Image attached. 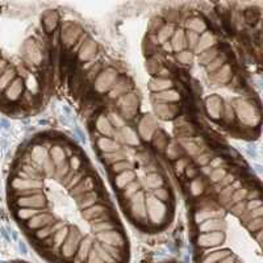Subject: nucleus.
<instances>
[{
    "label": "nucleus",
    "instance_id": "1",
    "mask_svg": "<svg viewBox=\"0 0 263 263\" xmlns=\"http://www.w3.org/2000/svg\"><path fill=\"white\" fill-rule=\"evenodd\" d=\"M147 215V227L161 229L168 221V204L157 200L154 196H146L145 200Z\"/></svg>",
    "mask_w": 263,
    "mask_h": 263
},
{
    "label": "nucleus",
    "instance_id": "2",
    "mask_svg": "<svg viewBox=\"0 0 263 263\" xmlns=\"http://www.w3.org/2000/svg\"><path fill=\"white\" fill-rule=\"evenodd\" d=\"M146 194L145 191L139 190L138 192L129 199L125 205V212H128L129 219L138 227L147 228V215H146Z\"/></svg>",
    "mask_w": 263,
    "mask_h": 263
},
{
    "label": "nucleus",
    "instance_id": "3",
    "mask_svg": "<svg viewBox=\"0 0 263 263\" xmlns=\"http://www.w3.org/2000/svg\"><path fill=\"white\" fill-rule=\"evenodd\" d=\"M233 111L241 120L248 127H253L256 123H260V112L254 108V107L248 102V100H242V99H236L233 100Z\"/></svg>",
    "mask_w": 263,
    "mask_h": 263
},
{
    "label": "nucleus",
    "instance_id": "4",
    "mask_svg": "<svg viewBox=\"0 0 263 263\" xmlns=\"http://www.w3.org/2000/svg\"><path fill=\"white\" fill-rule=\"evenodd\" d=\"M120 77L119 75V71L114 67H107V69H103L100 71L96 79L94 81V88L98 94H108L110 90L112 88V86L115 84V82L117 81V78Z\"/></svg>",
    "mask_w": 263,
    "mask_h": 263
},
{
    "label": "nucleus",
    "instance_id": "5",
    "mask_svg": "<svg viewBox=\"0 0 263 263\" xmlns=\"http://www.w3.org/2000/svg\"><path fill=\"white\" fill-rule=\"evenodd\" d=\"M138 98L135 94L128 92L121 98L117 99V108H119V115H120L124 120L127 119H132L133 116H135L137 111H138Z\"/></svg>",
    "mask_w": 263,
    "mask_h": 263
},
{
    "label": "nucleus",
    "instance_id": "6",
    "mask_svg": "<svg viewBox=\"0 0 263 263\" xmlns=\"http://www.w3.org/2000/svg\"><path fill=\"white\" fill-rule=\"evenodd\" d=\"M83 36L81 26L74 24V22H66L65 25H62V29L59 32V37H61V42L67 48H71L77 44L79 38Z\"/></svg>",
    "mask_w": 263,
    "mask_h": 263
},
{
    "label": "nucleus",
    "instance_id": "7",
    "mask_svg": "<svg viewBox=\"0 0 263 263\" xmlns=\"http://www.w3.org/2000/svg\"><path fill=\"white\" fill-rule=\"evenodd\" d=\"M137 129H138L137 134H138L139 138H142L143 141H150L158 128L154 117L150 116V115H145V116L138 121V128Z\"/></svg>",
    "mask_w": 263,
    "mask_h": 263
},
{
    "label": "nucleus",
    "instance_id": "8",
    "mask_svg": "<svg viewBox=\"0 0 263 263\" xmlns=\"http://www.w3.org/2000/svg\"><path fill=\"white\" fill-rule=\"evenodd\" d=\"M205 111L208 116L212 119V120H219L220 117H223L224 114V103L221 100V98L217 95H211L205 99Z\"/></svg>",
    "mask_w": 263,
    "mask_h": 263
},
{
    "label": "nucleus",
    "instance_id": "9",
    "mask_svg": "<svg viewBox=\"0 0 263 263\" xmlns=\"http://www.w3.org/2000/svg\"><path fill=\"white\" fill-rule=\"evenodd\" d=\"M96 184H98V179L94 175H86L81 182L78 183L77 186H74L73 188H70V194L71 196L78 197L81 195L91 192V191L96 190Z\"/></svg>",
    "mask_w": 263,
    "mask_h": 263
},
{
    "label": "nucleus",
    "instance_id": "10",
    "mask_svg": "<svg viewBox=\"0 0 263 263\" xmlns=\"http://www.w3.org/2000/svg\"><path fill=\"white\" fill-rule=\"evenodd\" d=\"M131 87L132 84L128 77H124V75L119 77L114 86H112V88L110 90V92H108V98L112 99V100H117V99L121 98L125 94H128Z\"/></svg>",
    "mask_w": 263,
    "mask_h": 263
},
{
    "label": "nucleus",
    "instance_id": "11",
    "mask_svg": "<svg viewBox=\"0 0 263 263\" xmlns=\"http://www.w3.org/2000/svg\"><path fill=\"white\" fill-rule=\"evenodd\" d=\"M213 46H217V37L211 30H205L204 33H201L200 36H199V41H197L194 54L199 55L204 50H208V49L213 48Z\"/></svg>",
    "mask_w": 263,
    "mask_h": 263
},
{
    "label": "nucleus",
    "instance_id": "12",
    "mask_svg": "<svg viewBox=\"0 0 263 263\" xmlns=\"http://www.w3.org/2000/svg\"><path fill=\"white\" fill-rule=\"evenodd\" d=\"M98 54V44L91 38H86L83 44H82L81 49L78 51V58L81 59L82 62L84 61H91Z\"/></svg>",
    "mask_w": 263,
    "mask_h": 263
},
{
    "label": "nucleus",
    "instance_id": "13",
    "mask_svg": "<svg viewBox=\"0 0 263 263\" xmlns=\"http://www.w3.org/2000/svg\"><path fill=\"white\" fill-rule=\"evenodd\" d=\"M137 179V175H135L134 170H127V171H123L117 175H114V179H112V184H114L115 190L117 191H123L125 187L131 184L132 182H134Z\"/></svg>",
    "mask_w": 263,
    "mask_h": 263
},
{
    "label": "nucleus",
    "instance_id": "14",
    "mask_svg": "<svg viewBox=\"0 0 263 263\" xmlns=\"http://www.w3.org/2000/svg\"><path fill=\"white\" fill-rule=\"evenodd\" d=\"M95 128L96 131L103 135V137H115L116 134V129L114 128V125L111 124L110 119L108 116H104V115H99L95 120Z\"/></svg>",
    "mask_w": 263,
    "mask_h": 263
},
{
    "label": "nucleus",
    "instance_id": "15",
    "mask_svg": "<svg viewBox=\"0 0 263 263\" xmlns=\"http://www.w3.org/2000/svg\"><path fill=\"white\" fill-rule=\"evenodd\" d=\"M96 147L102 154L114 153V151L121 150V145L119 141H116L115 138H111V137H103V135L96 138Z\"/></svg>",
    "mask_w": 263,
    "mask_h": 263
},
{
    "label": "nucleus",
    "instance_id": "16",
    "mask_svg": "<svg viewBox=\"0 0 263 263\" xmlns=\"http://www.w3.org/2000/svg\"><path fill=\"white\" fill-rule=\"evenodd\" d=\"M154 111L157 116L163 120H171L179 112V107L174 106V104H166V103H155Z\"/></svg>",
    "mask_w": 263,
    "mask_h": 263
},
{
    "label": "nucleus",
    "instance_id": "17",
    "mask_svg": "<svg viewBox=\"0 0 263 263\" xmlns=\"http://www.w3.org/2000/svg\"><path fill=\"white\" fill-rule=\"evenodd\" d=\"M240 187H242L241 180H233V182L228 184L227 187H224L221 190L217 192V199H219V203L224 207H228L230 201V197L234 194V191L238 190Z\"/></svg>",
    "mask_w": 263,
    "mask_h": 263
},
{
    "label": "nucleus",
    "instance_id": "18",
    "mask_svg": "<svg viewBox=\"0 0 263 263\" xmlns=\"http://www.w3.org/2000/svg\"><path fill=\"white\" fill-rule=\"evenodd\" d=\"M77 199V207L79 211H83V209L91 207V205L96 204L100 201V194H99V190L91 191V192H87V194L81 195V196L75 197Z\"/></svg>",
    "mask_w": 263,
    "mask_h": 263
},
{
    "label": "nucleus",
    "instance_id": "19",
    "mask_svg": "<svg viewBox=\"0 0 263 263\" xmlns=\"http://www.w3.org/2000/svg\"><path fill=\"white\" fill-rule=\"evenodd\" d=\"M170 45H171V50L175 53H179L182 50L187 49V42H186V30L183 28H178L175 29L172 37L170 38Z\"/></svg>",
    "mask_w": 263,
    "mask_h": 263
},
{
    "label": "nucleus",
    "instance_id": "20",
    "mask_svg": "<svg viewBox=\"0 0 263 263\" xmlns=\"http://www.w3.org/2000/svg\"><path fill=\"white\" fill-rule=\"evenodd\" d=\"M49 158L51 159V162L55 164V166H59L61 163L67 161V153H66L65 147L61 146V145H49L48 149Z\"/></svg>",
    "mask_w": 263,
    "mask_h": 263
},
{
    "label": "nucleus",
    "instance_id": "21",
    "mask_svg": "<svg viewBox=\"0 0 263 263\" xmlns=\"http://www.w3.org/2000/svg\"><path fill=\"white\" fill-rule=\"evenodd\" d=\"M174 87V82L170 79V78H153L150 81L149 88L154 94H159V92L167 91V90H171Z\"/></svg>",
    "mask_w": 263,
    "mask_h": 263
},
{
    "label": "nucleus",
    "instance_id": "22",
    "mask_svg": "<svg viewBox=\"0 0 263 263\" xmlns=\"http://www.w3.org/2000/svg\"><path fill=\"white\" fill-rule=\"evenodd\" d=\"M233 78V71L232 67L228 63H224L217 71L212 75V81L217 84H227L232 81Z\"/></svg>",
    "mask_w": 263,
    "mask_h": 263
},
{
    "label": "nucleus",
    "instance_id": "23",
    "mask_svg": "<svg viewBox=\"0 0 263 263\" xmlns=\"http://www.w3.org/2000/svg\"><path fill=\"white\" fill-rule=\"evenodd\" d=\"M184 25H186L187 30H192V32L197 33V34H201L205 30H208L207 21H205L204 18L199 17V16H191V17H188Z\"/></svg>",
    "mask_w": 263,
    "mask_h": 263
},
{
    "label": "nucleus",
    "instance_id": "24",
    "mask_svg": "<svg viewBox=\"0 0 263 263\" xmlns=\"http://www.w3.org/2000/svg\"><path fill=\"white\" fill-rule=\"evenodd\" d=\"M119 134H120L121 139L124 141V143H127L129 146H137L139 143V137L137 134V131H134L128 125H125L124 128L119 132Z\"/></svg>",
    "mask_w": 263,
    "mask_h": 263
},
{
    "label": "nucleus",
    "instance_id": "25",
    "mask_svg": "<svg viewBox=\"0 0 263 263\" xmlns=\"http://www.w3.org/2000/svg\"><path fill=\"white\" fill-rule=\"evenodd\" d=\"M42 26H44L45 32L49 33V34L54 33L57 30V26H58V15L54 11L46 12L42 16Z\"/></svg>",
    "mask_w": 263,
    "mask_h": 263
},
{
    "label": "nucleus",
    "instance_id": "26",
    "mask_svg": "<svg viewBox=\"0 0 263 263\" xmlns=\"http://www.w3.org/2000/svg\"><path fill=\"white\" fill-rule=\"evenodd\" d=\"M154 99L158 100V103H166V104H172V103L179 102L182 96L176 90L171 88V90H167V91L159 92V94H155Z\"/></svg>",
    "mask_w": 263,
    "mask_h": 263
},
{
    "label": "nucleus",
    "instance_id": "27",
    "mask_svg": "<svg viewBox=\"0 0 263 263\" xmlns=\"http://www.w3.org/2000/svg\"><path fill=\"white\" fill-rule=\"evenodd\" d=\"M174 32H175V26L172 25V24H164L161 29L155 33V41H157V44H166L167 41H170Z\"/></svg>",
    "mask_w": 263,
    "mask_h": 263
},
{
    "label": "nucleus",
    "instance_id": "28",
    "mask_svg": "<svg viewBox=\"0 0 263 263\" xmlns=\"http://www.w3.org/2000/svg\"><path fill=\"white\" fill-rule=\"evenodd\" d=\"M220 54V48L219 46H213V48L204 50L203 53L197 55V62L201 66H208L209 63L212 62L213 59H216Z\"/></svg>",
    "mask_w": 263,
    "mask_h": 263
},
{
    "label": "nucleus",
    "instance_id": "29",
    "mask_svg": "<svg viewBox=\"0 0 263 263\" xmlns=\"http://www.w3.org/2000/svg\"><path fill=\"white\" fill-rule=\"evenodd\" d=\"M139 190H142L141 188V182L139 180H134V182H132L131 184L125 187L124 190L120 191V197L123 201H128L133 195H135L138 192Z\"/></svg>",
    "mask_w": 263,
    "mask_h": 263
},
{
    "label": "nucleus",
    "instance_id": "30",
    "mask_svg": "<svg viewBox=\"0 0 263 263\" xmlns=\"http://www.w3.org/2000/svg\"><path fill=\"white\" fill-rule=\"evenodd\" d=\"M102 157L103 163L107 164V166H112V164L117 163L120 161H125V154L123 153V150H119V151H114V153H106L100 155Z\"/></svg>",
    "mask_w": 263,
    "mask_h": 263
},
{
    "label": "nucleus",
    "instance_id": "31",
    "mask_svg": "<svg viewBox=\"0 0 263 263\" xmlns=\"http://www.w3.org/2000/svg\"><path fill=\"white\" fill-rule=\"evenodd\" d=\"M151 142H153L154 147L164 150L168 143L167 134H166L163 131H161V129H157L155 133L153 134V137H151Z\"/></svg>",
    "mask_w": 263,
    "mask_h": 263
},
{
    "label": "nucleus",
    "instance_id": "32",
    "mask_svg": "<svg viewBox=\"0 0 263 263\" xmlns=\"http://www.w3.org/2000/svg\"><path fill=\"white\" fill-rule=\"evenodd\" d=\"M145 183H146V188L155 190V188L163 187V178H162L161 174H158L157 171L150 172V174H147L146 175Z\"/></svg>",
    "mask_w": 263,
    "mask_h": 263
},
{
    "label": "nucleus",
    "instance_id": "33",
    "mask_svg": "<svg viewBox=\"0 0 263 263\" xmlns=\"http://www.w3.org/2000/svg\"><path fill=\"white\" fill-rule=\"evenodd\" d=\"M164 153L167 155L168 158H171V159H179L182 158V154L184 153L180 146L179 143L176 142H168L166 149H164Z\"/></svg>",
    "mask_w": 263,
    "mask_h": 263
},
{
    "label": "nucleus",
    "instance_id": "34",
    "mask_svg": "<svg viewBox=\"0 0 263 263\" xmlns=\"http://www.w3.org/2000/svg\"><path fill=\"white\" fill-rule=\"evenodd\" d=\"M227 174H228L227 167H225V166H220V167H217V168H213L212 171L209 172L208 179H209V182H211V184L216 186L220 180L223 179L224 176H227Z\"/></svg>",
    "mask_w": 263,
    "mask_h": 263
},
{
    "label": "nucleus",
    "instance_id": "35",
    "mask_svg": "<svg viewBox=\"0 0 263 263\" xmlns=\"http://www.w3.org/2000/svg\"><path fill=\"white\" fill-rule=\"evenodd\" d=\"M180 146H182L183 151H186L187 154H190L191 157H196L199 154L201 153L200 147L197 145L195 141H190V139H187V141H182L180 142Z\"/></svg>",
    "mask_w": 263,
    "mask_h": 263
},
{
    "label": "nucleus",
    "instance_id": "36",
    "mask_svg": "<svg viewBox=\"0 0 263 263\" xmlns=\"http://www.w3.org/2000/svg\"><path fill=\"white\" fill-rule=\"evenodd\" d=\"M127 170H133V163H132L131 161H128V159L112 164L110 168V172L112 175H117V174H120V172L123 171H127Z\"/></svg>",
    "mask_w": 263,
    "mask_h": 263
},
{
    "label": "nucleus",
    "instance_id": "37",
    "mask_svg": "<svg viewBox=\"0 0 263 263\" xmlns=\"http://www.w3.org/2000/svg\"><path fill=\"white\" fill-rule=\"evenodd\" d=\"M248 194H249L248 188H245V187H240V188L234 191V194L232 195V197H230V201H229V204H228V207H230V205H233V204H237V203H240V201L246 200V197H248ZM228 207H227V208H228Z\"/></svg>",
    "mask_w": 263,
    "mask_h": 263
},
{
    "label": "nucleus",
    "instance_id": "38",
    "mask_svg": "<svg viewBox=\"0 0 263 263\" xmlns=\"http://www.w3.org/2000/svg\"><path fill=\"white\" fill-rule=\"evenodd\" d=\"M70 172H71V170H70L69 162L66 161V162H63V163L59 164V166H55V171L53 176H54L57 180H59V182H62L66 176L69 175Z\"/></svg>",
    "mask_w": 263,
    "mask_h": 263
},
{
    "label": "nucleus",
    "instance_id": "39",
    "mask_svg": "<svg viewBox=\"0 0 263 263\" xmlns=\"http://www.w3.org/2000/svg\"><path fill=\"white\" fill-rule=\"evenodd\" d=\"M204 190H205L204 182H203L200 178H195V179L191 180L190 192L194 195V196H199V195H201L204 192Z\"/></svg>",
    "mask_w": 263,
    "mask_h": 263
},
{
    "label": "nucleus",
    "instance_id": "40",
    "mask_svg": "<svg viewBox=\"0 0 263 263\" xmlns=\"http://www.w3.org/2000/svg\"><path fill=\"white\" fill-rule=\"evenodd\" d=\"M175 58L182 65H190L192 62V59H194V53L186 49V50H182L179 53H175Z\"/></svg>",
    "mask_w": 263,
    "mask_h": 263
},
{
    "label": "nucleus",
    "instance_id": "41",
    "mask_svg": "<svg viewBox=\"0 0 263 263\" xmlns=\"http://www.w3.org/2000/svg\"><path fill=\"white\" fill-rule=\"evenodd\" d=\"M151 196H154L157 200L167 204L168 199H170V191L167 188H164V187H159V188L151 190Z\"/></svg>",
    "mask_w": 263,
    "mask_h": 263
},
{
    "label": "nucleus",
    "instance_id": "42",
    "mask_svg": "<svg viewBox=\"0 0 263 263\" xmlns=\"http://www.w3.org/2000/svg\"><path fill=\"white\" fill-rule=\"evenodd\" d=\"M199 36L197 33L192 32V30H186V42H187V49L194 53L195 48H196L197 41H199Z\"/></svg>",
    "mask_w": 263,
    "mask_h": 263
},
{
    "label": "nucleus",
    "instance_id": "43",
    "mask_svg": "<svg viewBox=\"0 0 263 263\" xmlns=\"http://www.w3.org/2000/svg\"><path fill=\"white\" fill-rule=\"evenodd\" d=\"M69 166H70V170L74 172H79L82 171V164H83V159H82L81 157H78V155H75V154H73V155H70L69 158Z\"/></svg>",
    "mask_w": 263,
    "mask_h": 263
},
{
    "label": "nucleus",
    "instance_id": "44",
    "mask_svg": "<svg viewBox=\"0 0 263 263\" xmlns=\"http://www.w3.org/2000/svg\"><path fill=\"white\" fill-rule=\"evenodd\" d=\"M224 63H225V57H220L219 55V57L216 59H213L212 62L209 63L208 66H205V70H207V73L208 74H215Z\"/></svg>",
    "mask_w": 263,
    "mask_h": 263
},
{
    "label": "nucleus",
    "instance_id": "45",
    "mask_svg": "<svg viewBox=\"0 0 263 263\" xmlns=\"http://www.w3.org/2000/svg\"><path fill=\"white\" fill-rule=\"evenodd\" d=\"M163 66L161 65V62H159V59L157 58H150L149 61H147L146 63V69L147 71H149L151 75H157L158 73H159V70L162 69Z\"/></svg>",
    "mask_w": 263,
    "mask_h": 263
},
{
    "label": "nucleus",
    "instance_id": "46",
    "mask_svg": "<svg viewBox=\"0 0 263 263\" xmlns=\"http://www.w3.org/2000/svg\"><path fill=\"white\" fill-rule=\"evenodd\" d=\"M108 119H110L111 124L114 125L115 129H120L121 131L125 127V120L119 114H110Z\"/></svg>",
    "mask_w": 263,
    "mask_h": 263
},
{
    "label": "nucleus",
    "instance_id": "47",
    "mask_svg": "<svg viewBox=\"0 0 263 263\" xmlns=\"http://www.w3.org/2000/svg\"><path fill=\"white\" fill-rule=\"evenodd\" d=\"M233 180H236V179H234V175H232V174H227V176H224L223 179L220 180V182L217 183V184L215 186L216 192H219V191L221 190V188H224V187H227L228 184H230V183L233 182Z\"/></svg>",
    "mask_w": 263,
    "mask_h": 263
},
{
    "label": "nucleus",
    "instance_id": "48",
    "mask_svg": "<svg viewBox=\"0 0 263 263\" xmlns=\"http://www.w3.org/2000/svg\"><path fill=\"white\" fill-rule=\"evenodd\" d=\"M187 166H188V159L186 158H179V159H176L175 162V171L176 174H182L183 171H186Z\"/></svg>",
    "mask_w": 263,
    "mask_h": 263
},
{
    "label": "nucleus",
    "instance_id": "49",
    "mask_svg": "<svg viewBox=\"0 0 263 263\" xmlns=\"http://www.w3.org/2000/svg\"><path fill=\"white\" fill-rule=\"evenodd\" d=\"M209 161H211V155L207 153H200L199 155H196V158H195V162H196L197 164H200L201 167L207 166V164L209 163Z\"/></svg>",
    "mask_w": 263,
    "mask_h": 263
},
{
    "label": "nucleus",
    "instance_id": "50",
    "mask_svg": "<svg viewBox=\"0 0 263 263\" xmlns=\"http://www.w3.org/2000/svg\"><path fill=\"white\" fill-rule=\"evenodd\" d=\"M262 207V200L261 199H253V200H246V211H253V209Z\"/></svg>",
    "mask_w": 263,
    "mask_h": 263
},
{
    "label": "nucleus",
    "instance_id": "51",
    "mask_svg": "<svg viewBox=\"0 0 263 263\" xmlns=\"http://www.w3.org/2000/svg\"><path fill=\"white\" fill-rule=\"evenodd\" d=\"M164 25V22L162 21V18H153L150 22V29L153 33H157Z\"/></svg>",
    "mask_w": 263,
    "mask_h": 263
},
{
    "label": "nucleus",
    "instance_id": "52",
    "mask_svg": "<svg viewBox=\"0 0 263 263\" xmlns=\"http://www.w3.org/2000/svg\"><path fill=\"white\" fill-rule=\"evenodd\" d=\"M102 65H96V67L95 66H92V69L90 70V71H88V79H90V81H95L96 79V77H98L99 74H100V71H102Z\"/></svg>",
    "mask_w": 263,
    "mask_h": 263
},
{
    "label": "nucleus",
    "instance_id": "53",
    "mask_svg": "<svg viewBox=\"0 0 263 263\" xmlns=\"http://www.w3.org/2000/svg\"><path fill=\"white\" fill-rule=\"evenodd\" d=\"M224 164V159L221 157H215V158H211V161H209L208 166L211 168H217L220 167V166H223Z\"/></svg>",
    "mask_w": 263,
    "mask_h": 263
},
{
    "label": "nucleus",
    "instance_id": "54",
    "mask_svg": "<svg viewBox=\"0 0 263 263\" xmlns=\"http://www.w3.org/2000/svg\"><path fill=\"white\" fill-rule=\"evenodd\" d=\"M21 263H24V262H21Z\"/></svg>",
    "mask_w": 263,
    "mask_h": 263
}]
</instances>
